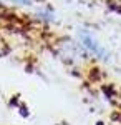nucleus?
<instances>
[{
  "label": "nucleus",
  "instance_id": "2",
  "mask_svg": "<svg viewBox=\"0 0 121 125\" xmlns=\"http://www.w3.org/2000/svg\"><path fill=\"white\" fill-rule=\"evenodd\" d=\"M10 2H15V3H25V5H27V3H30L32 0H10Z\"/></svg>",
  "mask_w": 121,
  "mask_h": 125
},
{
  "label": "nucleus",
  "instance_id": "1",
  "mask_svg": "<svg viewBox=\"0 0 121 125\" xmlns=\"http://www.w3.org/2000/svg\"><path fill=\"white\" fill-rule=\"evenodd\" d=\"M80 42H81V45H83L90 53H93V57H98V58H106L108 57V52H106V50L98 43V40L95 39L91 33H88L86 30H83V32L80 33Z\"/></svg>",
  "mask_w": 121,
  "mask_h": 125
}]
</instances>
